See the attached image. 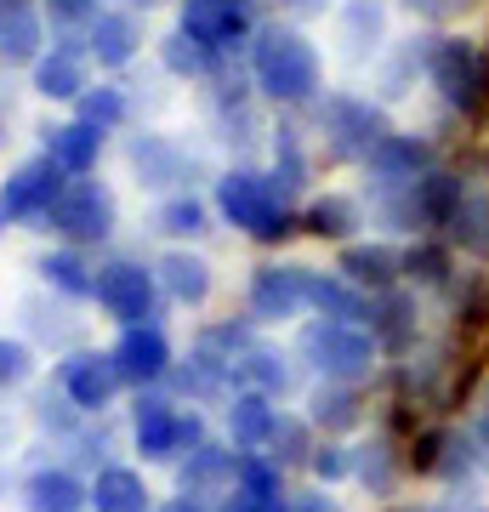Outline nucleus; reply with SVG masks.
I'll list each match as a JSON object with an SVG mask.
<instances>
[{
	"label": "nucleus",
	"mask_w": 489,
	"mask_h": 512,
	"mask_svg": "<svg viewBox=\"0 0 489 512\" xmlns=\"http://www.w3.org/2000/svg\"><path fill=\"white\" fill-rule=\"evenodd\" d=\"M35 268L57 296H91L97 291V268H91V256L80 251V245H57V251L40 256Z\"/></svg>",
	"instance_id": "7c9ffc66"
},
{
	"label": "nucleus",
	"mask_w": 489,
	"mask_h": 512,
	"mask_svg": "<svg viewBox=\"0 0 489 512\" xmlns=\"http://www.w3.org/2000/svg\"><path fill=\"white\" fill-rule=\"evenodd\" d=\"M364 165H370V183H416L433 171V143H421L416 131H387Z\"/></svg>",
	"instance_id": "6ab92c4d"
},
{
	"label": "nucleus",
	"mask_w": 489,
	"mask_h": 512,
	"mask_svg": "<svg viewBox=\"0 0 489 512\" xmlns=\"http://www.w3.org/2000/svg\"><path fill=\"white\" fill-rule=\"evenodd\" d=\"M217 512H290V501H262V495L228 490V495L217 501Z\"/></svg>",
	"instance_id": "a18cd8bd"
},
{
	"label": "nucleus",
	"mask_w": 489,
	"mask_h": 512,
	"mask_svg": "<svg viewBox=\"0 0 489 512\" xmlns=\"http://www.w3.org/2000/svg\"><path fill=\"white\" fill-rule=\"evenodd\" d=\"M160 57H165V69H171V74H188V80H200V74H211V69H217V57H211V52H200V46H194V40L182 35V29H177V35H171V40L160 46Z\"/></svg>",
	"instance_id": "79ce46f5"
},
{
	"label": "nucleus",
	"mask_w": 489,
	"mask_h": 512,
	"mask_svg": "<svg viewBox=\"0 0 489 512\" xmlns=\"http://www.w3.org/2000/svg\"><path fill=\"white\" fill-rule=\"evenodd\" d=\"M427 80L438 86V97L461 114H478L489 103V57L461 35H438L427 52Z\"/></svg>",
	"instance_id": "39448f33"
},
{
	"label": "nucleus",
	"mask_w": 489,
	"mask_h": 512,
	"mask_svg": "<svg viewBox=\"0 0 489 512\" xmlns=\"http://www.w3.org/2000/svg\"><path fill=\"white\" fill-rule=\"evenodd\" d=\"M217 217L234 222L239 234L262 239V245H279L302 222L290 211V194L273 183V171H256V165H234L217 177Z\"/></svg>",
	"instance_id": "f03ea898"
},
{
	"label": "nucleus",
	"mask_w": 489,
	"mask_h": 512,
	"mask_svg": "<svg viewBox=\"0 0 489 512\" xmlns=\"http://www.w3.org/2000/svg\"><path fill=\"white\" fill-rule=\"evenodd\" d=\"M359 222H364V200H353V194H319L302 211V228L313 239H330V245H353Z\"/></svg>",
	"instance_id": "a878e982"
},
{
	"label": "nucleus",
	"mask_w": 489,
	"mask_h": 512,
	"mask_svg": "<svg viewBox=\"0 0 489 512\" xmlns=\"http://www.w3.org/2000/svg\"><path fill=\"white\" fill-rule=\"evenodd\" d=\"M23 507L29 512H91V484H80L74 467H40L23 484Z\"/></svg>",
	"instance_id": "412c9836"
},
{
	"label": "nucleus",
	"mask_w": 489,
	"mask_h": 512,
	"mask_svg": "<svg viewBox=\"0 0 489 512\" xmlns=\"http://www.w3.org/2000/svg\"><path fill=\"white\" fill-rule=\"evenodd\" d=\"M97 308L109 313L114 325H154V313H160V279H154V268H143V262H131V256H120V262H109V268H97Z\"/></svg>",
	"instance_id": "1a4fd4ad"
},
{
	"label": "nucleus",
	"mask_w": 489,
	"mask_h": 512,
	"mask_svg": "<svg viewBox=\"0 0 489 512\" xmlns=\"http://www.w3.org/2000/svg\"><path fill=\"white\" fill-rule=\"evenodd\" d=\"M114 222H120V205H114V188L97 183V177H74L63 194H57L52 217L40 222V228H52V234H63L69 245H103V239L114 234Z\"/></svg>",
	"instance_id": "423d86ee"
},
{
	"label": "nucleus",
	"mask_w": 489,
	"mask_h": 512,
	"mask_svg": "<svg viewBox=\"0 0 489 512\" xmlns=\"http://www.w3.org/2000/svg\"><path fill=\"white\" fill-rule=\"evenodd\" d=\"M467 433H472V444H478V461L489 467V399L478 404V416H472V427H467Z\"/></svg>",
	"instance_id": "09e8293b"
},
{
	"label": "nucleus",
	"mask_w": 489,
	"mask_h": 512,
	"mask_svg": "<svg viewBox=\"0 0 489 512\" xmlns=\"http://www.w3.org/2000/svg\"><path fill=\"white\" fill-rule=\"evenodd\" d=\"M234 461H239V450L234 444H217V439H205L200 450H188V456L177 461V490L182 495H228L234 490Z\"/></svg>",
	"instance_id": "a211bd4d"
},
{
	"label": "nucleus",
	"mask_w": 489,
	"mask_h": 512,
	"mask_svg": "<svg viewBox=\"0 0 489 512\" xmlns=\"http://www.w3.org/2000/svg\"><path fill=\"white\" fill-rule=\"evenodd\" d=\"M222 421H228V444H234L239 456H251V450H268L273 444L279 404H273L268 393H256V387H239L234 399L222 404Z\"/></svg>",
	"instance_id": "f3484780"
},
{
	"label": "nucleus",
	"mask_w": 489,
	"mask_h": 512,
	"mask_svg": "<svg viewBox=\"0 0 489 512\" xmlns=\"http://www.w3.org/2000/svg\"><path fill=\"white\" fill-rule=\"evenodd\" d=\"M126 114H131V103H126L120 86H86V92L74 97V120H86V126H97V131L126 126Z\"/></svg>",
	"instance_id": "58836bf2"
},
{
	"label": "nucleus",
	"mask_w": 489,
	"mask_h": 512,
	"mask_svg": "<svg viewBox=\"0 0 489 512\" xmlns=\"http://www.w3.org/2000/svg\"><path fill=\"white\" fill-rule=\"evenodd\" d=\"M319 137L336 160H370L387 137V114L370 103V97H353V92H330L319 103Z\"/></svg>",
	"instance_id": "0eeeda50"
},
{
	"label": "nucleus",
	"mask_w": 489,
	"mask_h": 512,
	"mask_svg": "<svg viewBox=\"0 0 489 512\" xmlns=\"http://www.w3.org/2000/svg\"><path fill=\"white\" fill-rule=\"evenodd\" d=\"M154 279H160V296L177 302V308H200L205 296H211V262L200 251H182V245H171L154 262Z\"/></svg>",
	"instance_id": "aec40b11"
},
{
	"label": "nucleus",
	"mask_w": 489,
	"mask_h": 512,
	"mask_svg": "<svg viewBox=\"0 0 489 512\" xmlns=\"http://www.w3.org/2000/svg\"><path fill=\"white\" fill-rule=\"evenodd\" d=\"M364 330L376 336L381 359H404V353H416L421 342V296L410 285H393V291L370 296V319Z\"/></svg>",
	"instance_id": "4468645a"
},
{
	"label": "nucleus",
	"mask_w": 489,
	"mask_h": 512,
	"mask_svg": "<svg viewBox=\"0 0 489 512\" xmlns=\"http://www.w3.org/2000/svg\"><path fill=\"white\" fill-rule=\"evenodd\" d=\"M444 245H461V251H472V256H489V200L484 194H472L467 188V200L455 205V217H450V228H444Z\"/></svg>",
	"instance_id": "f704fd0d"
},
{
	"label": "nucleus",
	"mask_w": 489,
	"mask_h": 512,
	"mask_svg": "<svg viewBox=\"0 0 489 512\" xmlns=\"http://www.w3.org/2000/svg\"><path fill=\"white\" fill-rule=\"evenodd\" d=\"M285 6H296V12H325V0H285Z\"/></svg>",
	"instance_id": "603ef678"
},
{
	"label": "nucleus",
	"mask_w": 489,
	"mask_h": 512,
	"mask_svg": "<svg viewBox=\"0 0 489 512\" xmlns=\"http://www.w3.org/2000/svg\"><path fill=\"white\" fill-rule=\"evenodd\" d=\"M234 490L245 495H262V501H290L285 490V467L268 456V450H251V456L234 461Z\"/></svg>",
	"instance_id": "c9c22d12"
},
{
	"label": "nucleus",
	"mask_w": 489,
	"mask_h": 512,
	"mask_svg": "<svg viewBox=\"0 0 489 512\" xmlns=\"http://www.w3.org/2000/svg\"><path fill=\"white\" fill-rule=\"evenodd\" d=\"M313 444H319L313 421H308V416H290V410H279V427H273L268 456L279 461V467H308V461H313Z\"/></svg>",
	"instance_id": "e433bc0d"
},
{
	"label": "nucleus",
	"mask_w": 489,
	"mask_h": 512,
	"mask_svg": "<svg viewBox=\"0 0 489 512\" xmlns=\"http://www.w3.org/2000/svg\"><path fill=\"white\" fill-rule=\"evenodd\" d=\"M308 473L319 478V484H347V478H353V444H342V439H319V444H313Z\"/></svg>",
	"instance_id": "a19ab883"
},
{
	"label": "nucleus",
	"mask_w": 489,
	"mask_h": 512,
	"mask_svg": "<svg viewBox=\"0 0 489 512\" xmlns=\"http://www.w3.org/2000/svg\"><path fill=\"white\" fill-rule=\"evenodd\" d=\"M290 512H342V507L325 490H302V495H290Z\"/></svg>",
	"instance_id": "de8ad7c7"
},
{
	"label": "nucleus",
	"mask_w": 489,
	"mask_h": 512,
	"mask_svg": "<svg viewBox=\"0 0 489 512\" xmlns=\"http://www.w3.org/2000/svg\"><path fill=\"white\" fill-rule=\"evenodd\" d=\"M251 80L268 103H313L319 97V52L302 29L268 23L251 40Z\"/></svg>",
	"instance_id": "f257e3e1"
},
{
	"label": "nucleus",
	"mask_w": 489,
	"mask_h": 512,
	"mask_svg": "<svg viewBox=\"0 0 489 512\" xmlns=\"http://www.w3.org/2000/svg\"><path fill=\"white\" fill-rule=\"evenodd\" d=\"M342 52L353 57V63H364V57L381 52V35H387V6L381 0H347L342 6Z\"/></svg>",
	"instance_id": "c85d7f7f"
},
{
	"label": "nucleus",
	"mask_w": 489,
	"mask_h": 512,
	"mask_svg": "<svg viewBox=\"0 0 489 512\" xmlns=\"http://www.w3.org/2000/svg\"><path fill=\"white\" fill-rule=\"evenodd\" d=\"M336 274L347 285H359L364 296H381V291H393V285H404V251L387 245V239H353L336 256Z\"/></svg>",
	"instance_id": "dca6fc26"
},
{
	"label": "nucleus",
	"mask_w": 489,
	"mask_h": 512,
	"mask_svg": "<svg viewBox=\"0 0 489 512\" xmlns=\"http://www.w3.org/2000/svg\"><path fill=\"white\" fill-rule=\"evenodd\" d=\"M302 416L313 421V433H325V439H342V433H353L364 421V399L359 387H342V382H319L308 393V410Z\"/></svg>",
	"instance_id": "5701e85b"
},
{
	"label": "nucleus",
	"mask_w": 489,
	"mask_h": 512,
	"mask_svg": "<svg viewBox=\"0 0 489 512\" xmlns=\"http://www.w3.org/2000/svg\"><path fill=\"white\" fill-rule=\"evenodd\" d=\"M273 183L285 188V194L308 188V148H302L296 126H279V137H273Z\"/></svg>",
	"instance_id": "ea45409f"
},
{
	"label": "nucleus",
	"mask_w": 489,
	"mask_h": 512,
	"mask_svg": "<svg viewBox=\"0 0 489 512\" xmlns=\"http://www.w3.org/2000/svg\"><path fill=\"white\" fill-rule=\"evenodd\" d=\"M86 52L80 46H52V52L35 57V92L40 97H57V103H74L86 92Z\"/></svg>",
	"instance_id": "bb28decb"
},
{
	"label": "nucleus",
	"mask_w": 489,
	"mask_h": 512,
	"mask_svg": "<svg viewBox=\"0 0 489 512\" xmlns=\"http://www.w3.org/2000/svg\"><path fill=\"white\" fill-rule=\"evenodd\" d=\"M182 35L194 40L200 52L228 57L234 46L256 35V0H182Z\"/></svg>",
	"instance_id": "9b49d317"
},
{
	"label": "nucleus",
	"mask_w": 489,
	"mask_h": 512,
	"mask_svg": "<svg viewBox=\"0 0 489 512\" xmlns=\"http://www.w3.org/2000/svg\"><path fill=\"white\" fill-rule=\"evenodd\" d=\"M455 279V251L444 239H410L404 245V285L410 291H438V285H450Z\"/></svg>",
	"instance_id": "2f4dec72"
},
{
	"label": "nucleus",
	"mask_w": 489,
	"mask_h": 512,
	"mask_svg": "<svg viewBox=\"0 0 489 512\" xmlns=\"http://www.w3.org/2000/svg\"><path fill=\"white\" fill-rule=\"evenodd\" d=\"M0 143H6V120H0Z\"/></svg>",
	"instance_id": "864d4df0"
},
{
	"label": "nucleus",
	"mask_w": 489,
	"mask_h": 512,
	"mask_svg": "<svg viewBox=\"0 0 489 512\" xmlns=\"http://www.w3.org/2000/svg\"><path fill=\"white\" fill-rule=\"evenodd\" d=\"M308 279L313 268H302V262H279V256L262 262L245 285V319L251 325H285L296 313H308Z\"/></svg>",
	"instance_id": "9d476101"
},
{
	"label": "nucleus",
	"mask_w": 489,
	"mask_h": 512,
	"mask_svg": "<svg viewBox=\"0 0 489 512\" xmlns=\"http://www.w3.org/2000/svg\"><path fill=\"white\" fill-rule=\"evenodd\" d=\"M131 171H137L143 188H177V194H188V183L200 177V160L177 137H165V131H137L131 137Z\"/></svg>",
	"instance_id": "2eb2a0df"
},
{
	"label": "nucleus",
	"mask_w": 489,
	"mask_h": 512,
	"mask_svg": "<svg viewBox=\"0 0 489 512\" xmlns=\"http://www.w3.org/2000/svg\"><path fill=\"white\" fill-rule=\"evenodd\" d=\"M154 228H160L165 239H200L205 228H211V211H205V200H194V194H171V200H160V211H154Z\"/></svg>",
	"instance_id": "4c0bfd02"
},
{
	"label": "nucleus",
	"mask_w": 489,
	"mask_h": 512,
	"mask_svg": "<svg viewBox=\"0 0 489 512\" xmlns=\"http://www.w3.org/2000/svg\"><path fill=\"white\" fill-rule=\"evenodd\" d=\"M57 387H63V399H69L80 416H103L126 382H120V370H114L109 353L80 348V353H69V359L57 365Z\"/></svg>",
	"instance_id": "ddd939ff"
},
{
	"label": "nucleus",
	"mask_w": 489,
	"mask_h": 512,
	"mask_svg": "<svg viewBox=\"0 0 489 512\" xmlns=\"http://www.w3.org/2000/svg\"><path fill=\"white\" fill-rule=\"evenodd\" d=\"M114 370H120V382L137 387V393H148V387H160L171 370H177V348H171V336L160 330V319L154 325H126L120 330V342L109 348Z\"/></svg>",
	"instance_id": "f8f14e48"
},
{
	"label": "nucleus",
	"mask_w": 489,
	"mask_h": 512,
	"mask_svg": "<svg viewBox=\"0 0 489 512\" xmlns=\"http://www.w3.org/2000/svg\"><path fill=\"white\" fill-rule=\"evenodd\" d=\"M35 376V348L18 336H0V387H23Z\"/></svg>",
	"instance_id": "37998d69"
},
{
	"label": "nucleus",
	"mask_w": 489,
	"mask_h": 512,
	"mask_svg": "<svg viewBox=\"0 0 489 512\" xmlns=\"http://www.w3.org/2000/svg\"><path fill=\"white\" fill-rule=\"evenodd\" d=\"M399 467H404V456H399L387 439L353 444V478H359L370 495H393V484H399Z\"/></svg>",
	"instance_id": "473e14b6"
},
{
	"label": "nucleus",
	"mask_w": 489,
	"mask_h": 512,
	"mask_svg": "<svg viewBox=\"0 0 489 512\" xmlns=\"http://www.w3.org/2000/svg\"><path fill=\"white\" fill-rule=\"evenodd\" d=\"M404 512H461V501H427V507H404Z\"/></svg>",
	"instance_id": "3c124183"
},
{
	"label": "nucleus",
	"mask_w": 489,
	"mask_h": 512,
	"mask_svg": "<svg viewBox=\"0 0 489 512\" xmlns=\"http://www.w3.org/2000/svg\"><path fill=\"white\" fill-rule=\"evenodd\" d=\"M410 12H421V18H455L461 6H472V0H404Z\"/></svg>",
	"instance_id": "49530a36"
},
{
	"label": "nucleus",
	"mask_w": 489,
	"mask_h": 512,
	"mask_svg": "<svg viewBox=\"0 0 489 512\" xmlns=\"http://www.w3.org/2000/svg\"><path fill=\"white\" fill-rule=\"evenodd\" d=\"M74 177L52 154H35V160H23L6 171V183H0V222H23V228H40V222L52 217L57 194L69 188Z\"/></svg>",
	"instance_id": "6e6552de"
},
{
	"label": "nucleus",
	"mask_w": 489,
	"mask_h": 512,
	"mask_svg": "<svg viewBox=\"0 0 489 512\" xmlns=\"http://www.w3.org/2000/svg\"><path fill=\"white\" fill-rule=\"evenodd\" d=\"M91 512H154V495H148V484H143L137 467L103 461L97 478H91Z\"/></svg>",
	"instance_id": "4be33fe9"
},
{
	"label": "nucleus",
	"mask_w": 489,
	"mask_h": 512,
	"mask_svg": "<svg viewBox=\"0 0 489 512\" xmlns=\"http://www.w3.org/2000/svg\"><path fill=\"white\" fill-rule=\"evenodd\" d=\"M46 154H52L69 177H86L97 171V154H103V131L86 126V120H63V126H46Z\"/></svg>",
	"instance_id": "cd10ccee"
},
{
	"label": "nucleus",
	"mask_w": 489,
	"mask_h": 512,
	"mask_svg": "<svg viewBox=\"0 0 489 512\" xmlns=\"http://www.w3.org/2000/svg\"><path fill=\"white\" fill-rule=\"evenodd\" d=\"M0 228H6V222H0Z\"/></svg>",
	"instance_id": "6e6d98bb"
},
{
	"label": "nucleus",
	"mask_w": 489,
	"mask_h": 512,
	"mask_svg": "<svg viewBox=\"0 0 489 512\" xmlns=\"http://www.w3.org/2000/svg\"><path fill=\"white\" fill-rule=\"evenodd\" d=\"M137 46H143V23L131 18V12H97V23L86 29V57H97L103 69L131 63Z\"/></svg>",
	"instance_id": "b1692460"
},
{
	"label": "nucleus",
	"mask_w": 489,
	"mask_h": 512,
	"mask_svg": "<svg viewBox=\"0 0 489 512\" xmlns=\"http://www.w3.org/2000/svg\"><path fill=\"white\" fill-rule=\"evenodd\" d=\"M40 57V12L29 0H0V63H35Z\"/></svg>",
	"instance_id": "c756f323"
},
{
	"label": "nucleus",
	"mask_w": 489,
	"mask_h": 512,
	"mask_svg": "<svg viewBox=\"0 0 489 512\" xmlns=\"http://www.w3.org/2000/svg\"><path fill=\"white\" fill-rule=\"evenodd\" d=\"M160 512H217V507H211V501H205V495H171V501H165V507Z\"/></svg>",
	"instance_id": "8fccbe9b"
},
{
	"label": "nucleus",
	"mask_w": 489,
	"mask_h": 512,
	"mask_svg": "<svg viewBox=\"0 0 489 512\" xmlns=\"http://www.w3.org/2000/svg\"><path fill=\"white\" fill-rule=\"evenodd\" d=\"M296 359L319 376V382H342L359 387L376 376L381 348L364 325H342V319H308L302 336H296Z\"/></svg>",
	"instance_id": "7ed1b4c3"
},
{
	"label": "nucleus",
	"mask_w": 489,
	"mask_h": 512,
	"mask_svg": "<svg viewBox=\"0 0 489 512\" xmlns=\"http://www.w3.org/2000/svg\"><path fill=\"white\" fill-rule=\"evenodd\" d=\"M52 29H91L97 23V0H46Z\"/></svg>",
	"instance_id": "c03bdc74"
},
{
	"label": "nucleus",
	"mask_w": 489,
	"mask_h": 512,
	"mask_svg": "<svg viewBox=\"0 0 489 512\" xmlns=\"http://www.w3.org/2000/svg\"><path fill=\"white\" fill-rule=\"evenodd\" d=\"M137 6H160V0H137Z\"/></svg>",
	"instance_id": "5fc2aeb1"
},
{
	"label": "nucleus",
	"mask_w": 489,
	"mask_h": 512,
	"mask_svg": "<svg viewBox=\"0 0 489 512\" xmlns=\"http://www.w3.org/2000/svg\"><path fill=\"white\" fill-rule=\"evenodd\" d=\"M308 308H313V319L364 325V319H370V296H364L359 285H347L336 268H330V274H319V268H313V279H308Z\"/></svg>",
	"instance_id": "393cba45"
},
{
	"label": "nucleus",
	"mask_w": 489,
	"mask_h": 512,
	"mask_svg": "<svg viewBox=\"0 0 489 512\" xmlns=\"http://www.w3.org/2000/svg\"><path fill=\"white\" fill-rule=\"evenodd\" d=\"M245 387L268 393V399H285L290 387H296V365H290V353L268 348V342H256V348L245 353Z\"/></svg>",
	"instance_id": "72a5a7b5"
},
{
	"label": "nucleus",
	"mask_w": 489,
	"mask_h": 512,
	"mask_svg": "<svg viewBox=\"0 0 489 512\" xmlns=\"http://www.w3.org/2000/svg\"><path fill=\"white\" fill-rule=\"evenodd\" d=\"M131 444H137L143 461H182L188 450L205 444V416L200 410H182L160 387H148L131 404Z\"/></svg>",
	"instance_id": "20e7f679"
}]
</instances>
